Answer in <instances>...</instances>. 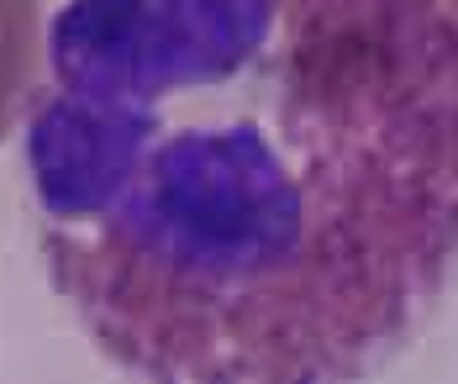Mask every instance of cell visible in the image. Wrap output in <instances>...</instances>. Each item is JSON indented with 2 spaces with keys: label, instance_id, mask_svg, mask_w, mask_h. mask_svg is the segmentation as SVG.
Listing matches in <instances>:
<instances>
[{
  "label": "cell",
  "instance_id": "obj_1",
  "mask_svg": "<svg viewBox=\"0 0 458 384\" xmlns=\"http://www.w3.org/2000/svg\"><path fill=\"white\" fill-rule=\"evenodd\" d=\"M27 174L95 347L164 384L359 380L458 269L443 0H69Z\"/></svg>",
  "mask_w": 458,
  "mask_h": 384
},
{
  "label": "cell",
  "instance_id": "obj_2",
  "mask_svg": "<svg viewBox=\"0 0 458 384\" xmlns=\"http://www.w3.org/2000/svg\"><path fill=\"white\" fill-rule=\"evenodd\" d=\"M38 58H43L38 0H0V138L16 127L21 105L38 96Z\"/></svg>",
  "mask_w": 458,
  "mask_h": 384
},
{
  "label": "cell",
  "instance_id": "obj_3",
  "mask_svg": "<svg viewBox=\"0 0 458 384\" xmlns=\"http://www.w3.org/2000/svg\"><path fill=\"white\" fill-rule=\"evenodd\" d=\"M443 5H454V11H458V0H443Z\"/></svg>",
  "mask_w": 458,
  "mask_h": 384
}]
</instances>
